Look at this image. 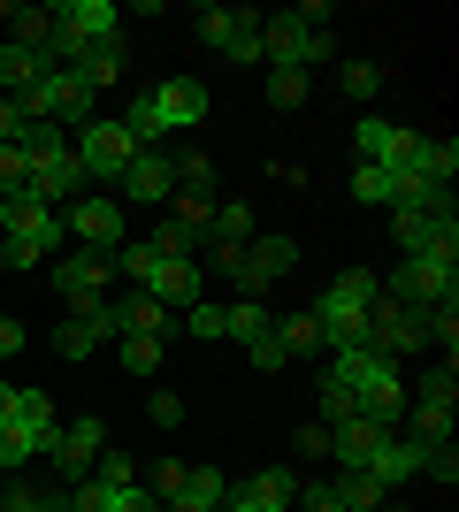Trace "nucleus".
<instances>
[{"label":"nucleus","mask_w":459,"mask_h":512,"mask_svg":"<svg viewBox=\"0 0 459 512\" xmlns=\"http://www.w3.org/2000/svg\"><path fill=\"white\" fill-rule=\"evenodd\" d=\"M329 383L352 398V413H368V421H383V428L406 413L398 360H383V352H368V344H352V352H329Z\"/></svg>","instance_id":"1"},{"label":"nucleus","mask_w":459,"mask_h":512,"mask_svg":"<svg viewBox=\"0 0 459 512\" xmlns=\"http://www.w3.org/2000/svg\"><path fill=\"white\" fill-rule=\"evenodd\" d=\"M375 299H383V276H375V268H345V276L329 283V291L306 306V314H314V329H322L329 352H352V344H368Z\"/></svg>","instance_id":"2"},{"label":"nucleus","mask_w":459,"mask_h":512,"mask_svg":"<svg viewBox=\"0 0 459 512\" xmlns=\"http://www.w3.org/2000/svg\"><path fill=\"white\" fill-rule=\"evenodd\" d=\"M261 62L268 69H314L329 62V8H284V16H261Z\"/></svg>","instance_id":"3"},{"label":"nucleus","mask_w":459,"mask_h":512,"mask_svg":"<svg viewBox=\"0 0 459 512\" xmlns=\"http://www.w3.org/2000/svg\"><path fill=\"white\" fill-rule=\"evenodd\" d=\"M199 115H207V85H199V77H169V85H153V92L131 100L123 130H131L138 146H161L176 130H199Z\"/></svg>","instance_id":"4"},{"label":"nucleus","mask_w":459,"mask_h":512,"mask_svg":"<svg viewBox=\"0 0 459 512\" xmlns=\"http://www.w3.org/2000/svg\"><path fill=\"white\" fill-rule=\"evenodd\" d=\"M69 153H77V169H85V184H123V169L138 161V138L123 130V115H92L77 138H69Z\"/></svg>","instance_id":"5"},{"label":"nucleus","mask_w":459,"mask_h":512,"mask_svg":"<svg viewBox=\"0 0 459 512\" xmlns=\"http://www.w3.org/2000/svg\"><path fill=\"white\" fill-rule=\"evenodd\" d=\"M383 299H406L421 314H437V306H459V260H429V253H406L383 283Z\"/></svg>","instance_id":"6"},{"label":"nucleus","mask_w":459,"mask_h":512,"mask_svg":"<svg viewBox=\"0 0 459 512\" xmlns=\"http://www.w3.org/2000/svg\"><path fill=\"white\" fill-rule=\"evenodd\" d=\"M406 406H414V436H421V444H452V406H459L452 360H444L437 375H421V383L406 390Z\"/></svg>","instance_id":"7"},{"label":"nucleus","mask_w":459,"mask_h":512,"mask_svg":"<svg viewBox=\"0 0 459 512\" xmlns=\"http://www.w3.org/2000/svg\"><path fill=\"white\" fill-rule=\"evenodd\" d=\"M429 344V314L406 299H375L368 314V352H383V360H406V352H421Z\"/></svg>","instance_id":"8"},{"label":"nucleus","mask_w":459,"mask_h":512,"mask_svg":"<svg viewBox=\"0 0 459 512\" xmlns=\"http://www.w3.org/2000/svg\"><path fill=\"white\" fill-rule=\"evenodd\" d=\"M62 230L77 237V245H92V253H115V245H123V199L77 192V199L62 207Z\"/></svg>","instance_id":"9"},{"label":"nucleus","mask_w":459,"mask_h":512,"mask_svg":"<svg viewBox=\"0 0 459 512\" xmlns=\"http://www.w3.org/2000/svg\"><path fill=\"white\" fill-rule=\"evenodd\" d=\"M199 39L222 62H261V8H199Z\"/></svg>","instance_id":"10"},{"label":"nucleus","mask_w":459,"mask_h":512,"mask_svg":"<svg viewBox=\"0 0 459 512\" xmlns=\"http://www.w3.org/2000/svg\"><path fill=\"white\" fill-rule=\"evenodd\" d=\"M352 153H360V161H375V169H414L421 130L383 123V115H360V123H352Z\"/></svg>","instance_id":"11"},{"label":"nucleus","mask_w":459,"mask_h":512,"mask_svg":"<svg viewBox=\"0 0 459 512\" xmlns=\"http://www.w3.org/2000/svg\"><path fill=\"white\" fill-rule=\"evenodd\" d=\"M291 268H299V237L291 230H253L245 237V268H238L245 291H268V283H284Z\"/></svg>","instance_id":"12"},{"label":"nucleus","mask_w":459,"mask_h":512,"mask_svg":"<svg viewBox=\"0 0 459 512\" xmlns=\"http://www.w3.org/2000/svg\"><path fill=\"white\" fill-rule=\"evenodd\" d=\"M54 31L69 39V54H85V46H100V39H123V8H115V0H62V8H54Z\"/></svg>","instance_id":"13"},{"label":"nucleus","mask_w":459,"mask_h":512,"mask_svg":"<svg viewBox=\"0 0 459 512\" xmlns=\"http://www.w3.org/2000/svg\"><path fill=\"white\" fill-rule=\"evenodd\" d=\"M291 505H299V474L291 467H261L245 482H230V497H222V512H291Z\"/></svg>","instance_id":"14"},{"label":"nucleus","mask_w":459,"mask_h":512,"mask_svg":"<svg viewBox=\"0 0 459 512\" xmlns=\"http://www.w3.org/2000/svg\"><path fill=\"white\" fill-rule=\"evenodd\" d=\"M115 192H123V207H169V199H176L169 153H161V146H138V161L123 169V184H115Z\"/></svg>","instance_id":"15"},{"label":"nucleus","mask_w":459,"mask_h":512,"mask_svg":"<svg viewBox=\"0 0 459 512\" xmlns=\"http://www.w3.org/2000/svg\"><path fill=\"white\" fill-rule=\"evenodd\" d=\"M108 276H115V253H92V245H69V253L54 260V291H62L69 306H77V299H100Z\"/></svg>","instance_id":"16"},{"label":"nucleus","mask_w":459,"mask_h":512,"mask_svg":"<svg viewBox=\"0 0 459 512\" xmlns=\"http://www.w3.org/2000/svg\"><path fill=\"white\" fill-rule=\"evenodd\" d=\"M100 451H108L100 413H77V421H62V436H54V451H46V459H54V474H62V482H77V474H85Z\"/></svg>","instance_id":"17"},{"label":"nucleus","mask_w":459,"mask_h":512,"mask_svg":"<svg viewBox=\"0 0 459 512\" xmlns=\"http://www.w3.org/2000/svg\"><path fill=\"white\" fill-rule=\"evenodd\" d=\"M398 253H429V260H459V214H398Z\"/></svg>","instance_id":"18"},{"label":"nucleus","mask_w":459,"mask_h":512,"mask_svg":"<svg viewBox=\"0 0 459 512\" xmlns=\"http://www.w3.org/2000/svg\"><path fill=\"white\" fill-rule=\"evenodd\" d=\"M138 291H146V299H161L169 314H184V306L199 299V260H161V253H153V268L138 276Z\"/></svg>","instance_id":"19"},{"label":"nucleus","mask_w":459,"mask_h":512,"mask_svg":"<svg viewBox=\"0 0 459 512\" xmlns=\"http://www.w3.org/2000/svg\"><path fill=\"white\" fill-rule=\"evenodd\" d=\"M421 459H429V444L421 436H383L368 459V474L383 482V490H406V482H421Z\"/></svg>","instance_id":"20"},{"label":"nucleus","mask_w":459,"mask_h":512,"mask_svg":"<svg viewBox=\"0 0 459 512\" xmlns=\"http://www.w3.org/2000/svg\"><path fill=\"white\" fill-rule=\"evenodd\" d=\"M383 436H391L383 421H368V413H352V421H337V428H329V459H337V467H368Z\"/></svg>","instance_id":"21"},{"label":"nucleus","mask_w":459,"mask_h":512,"mask_svg":"<svg viewBox=\"0 0 459 512\" xmlns=\"http://www.w3.org/2000/svg\"><path fill=\"white\" fill-rule=\"evenodd\" d=\"M222 497H230V474H222V467H192V474H184V490L161 497V512H222Z\"/></svg>","instance_id":"22"},{"label":"nucleus","mask_w":459,"mask_h":512,"mask_svg":"<svg viewBox=\"0 0 459 512\" xmlns=\"http://www.w3.org/2000/svg\"><path fill=\"white\" fill-rule=\"evenodd\" d=\"M69 69H77L92 92H100V85H123V69H131V46H123V39H100V46H85V54H77Z\"/></svg>","instance_id":"23"},{"label":"nucleus","mask_w":459,"mask_h":512,"mask_svg":"<svg viewBox=\"0 0 459 512\" xmlns=\"http://www.w3.org/2000/svg\"><path fill=\"white\" fill-rule=\"evenodd\" d=\"M69 245V230L54 222V230H16V237H0V260L8 268H39V260H54Z\"/></svg>","instance_id":"24"},{"label":"nucleus","mask_w":459,"mask_h":512,"mask_svg":"<svg viewBox=\"0 0 459 512\" xmlns=\"http://www.w3.org/2000/svg\"><path fill=\"white\" fill-rule=\"evenodd\" d=\"M115 321H123V337H161V344H169V306L146 299V291L115 299Z\"/></svg>","instance_id":"25"},{"label":"nucleus","mask_w":459,"mask_h":512,"mask_svg":"<svg viewBox=\"0 0 459 512\" xmlns=\"http://www.w3.org/2000/svg\"><path fill=\"white\" fill-rule=\"evenodd\" d=\"M329 497H337V505H345V512H375V505H391V490H383V482H375L368 467H337V482H329Z\"/></svg>","instance_id":"26"},{"label":"nucleus","mask_w":459,"mask_h":512,"mask_svg":"<svg viewBox=\"0 0 459 512\" xmlns=\"http://www.w3.org/2000/svg\"><path fill=\"white\" fill-rule=\"evenodd\" d=\"M54 222H62V207H46L39 192L0 199V237H16V230H54Z\"/></svg>","instance_id":"27"},{"label":"nucleus","mask_w":459,"mask_h":512,"mask_svg":"<svg viewBox=\"0 0 459 512\" xmlns=\"http://www.w3.org/2000/svg\"><path fill=\"white\" fill-rule=\"evenodd\" d=\"M39 77H46V62L31 54V46H16V39L0 46V100H16V92H31Z\"/></svg>","instance_id":"28"},{"label":"nucleus","mask_w":459,"mask_h":512,"mask_svg":"<svg viewBox=\"0 0 459 512\" xmlns=\"http://www.w3.org/2000/svg\"><path fill=\"white\" fill-rule=\"evenodd\" d=\"M268 329H276V314H268L261 299H238V306H222V337H238L245 352H253V344H261Z\"/></svg>","instance_id":"29"},{"label":"nucleus","mask_w":459,"mask_h":512,"mask_svg":"<svg viewBox=\"0 0 459 512\" xmlns=\"http://www.w3.org/2000/svg\"><path fill=\"white\" fill-rule=\"evenodd\" d=\"M414 176H421V184H437V192H452V176H459V146H452V138H421Z\"/></svg>","instance_id":"30"},{"label":"nucleus","mask_w":459,"mask_h":512,"mask_svg":"<svg viewBox=\"0 0 459 512\" xmlns=\"http://www.w3.org/2000/svg\"><path fill=\"white\" fill-rule=\"evenodd\" d=\"M161 352H169L161 337H115V360H123V375H131V383L161 375Z\"/></svg>","instance_id":"31"},{"label":"nucleus","mask_w":459,"mask_h":512,"mask_svg":"<svg viewBox=\"0 0 459 512\" xmlns=\"http://www.w3.org/2000/svg\"><path fill=\"white\" fill-rule=\"evenodd\" d=\"M169 169H176V192L184 199H215V161L207 153H169Z\"/></svg>","instance_id":"32"},{"label":"nucleus","mask_w":459,"mask_h":512,"mask_svg":"<svg viewBox=\"0 0 459 512\" xmlns=\"http://www.w3.org/2000/svg\"><path fill=\"white\" fill-rule=\"evenodd\" d=\"M0 512H69V490H31V482H0Z\"/></svg>","instance_id":"33"},{"label":"nucleus","mask_w":459,"mask_h":512,"mask_svg":"<svg viewBox=\"0 0 459 512\" xmlns=\"http://www.w3.org/2000/svg\"><path fill=\"white\" fill-rule=\"evenodd\" d=\"M391 192H398V169H375V161L352 169V199H360V207H391Z\"/></svg>","instance_id":"34"},{"label":"nucleus","mask_w":459,"mask_h":512,"mask_svg":"<svg viewBox=\"0 0 459 512\" xmlns=\"http://www.w3.org/2000/svg\"><path fill=\"white\" fill-rule=\"evenodd\" d=\"M207 230H215L222 245H245L261 222H253V207H245V199H215V222H207Z\"/></svg>","instance_id":"35"},{"label":"nucleus","mask_w":459,"mask_h":512,"mask_svg":"<svg viewBox=\"0 0 459 512\" xmlns=\"http://www.w3.org/2000/svg\"><path fill=\"white\" fill-rule=\"evenodd\" d=\"M276 344H284L291 360H306V352H322V329H314V314H291V321H276Z\"/></svg>","instance_id":"36"},{"label":"nucleus","mask_w":459,"mask_h":512,"mask_svg":"<svg viewBox=\"0 0 459 512\" xmlns=\"http://www.w3.org/2000/svg\"><path fill=\"white\" fill-rule=\"evenodd\" d=\"M8 23H16V46H31V54L54 39V8H8Z\"/></svg>","instance_id":"37"},{"label":"nucleus","mask_w":459,"mask_h":512,"mask_svg":"<svg viewBox=\"0 0 459 512\" xmlns=\"http://www.w3.org/2000/svg\"><path fill=\"white\" fill-rule=\"evenodd\" d=\"M306 92H314L306 69H268V107H306Z\"/></svg>","instance_id":"38"},{"label":"nucleus","mask_w":459,"mask_h":512,"mask_svg":"<svg viewBox=\"0 0 459 512\" xmlns=\"http://www.w3.org/2000/svg\"><path fill=\"white\" fill-rule=\"evenodd\" d=\"M146 245H153L161 260H199V230H184V222H161Z\"/></svg>","instance_id":"39"},{"label":"nucleus","mask_w":459,"mask_h":512,"mask_svg":"<svg viewBox=\"0 0 459 512\" xmlns=\"http://www.w3.org/2000/svg\"><path fill=\"white\" fill-rule=\"evenodd\" d=\"M85 482H100V490H131V482H138L131 451H100V459H92V474H85Z\"/></svg>","instance_id":"40"},{"label":"nucleus","mask_w":459,"mask_h":512,"mask_svg":"<svg viewBox=\"0 0 459 512\" xmlns=\"http://www.w3.org/2000/svg\"><path fill=\"white\" fill-rule=\"evenodd\" d=\"M337 85H345V92H352V100L368 107V100H375V92H383V69H375V62H345V77H337Z\"/></svg>","instance_id":"41"},{"label":"nucleus","mask_w":459,"mask_h":512,"mask_svg":"<svg viewBox=\"0 0 459 512\" xmlns=\"http://www.w3.org/2000/svg\"><path fill=\"white\" fill-rule=\"evenodd\" d=\"M184 329H192L199 344H215L222 337V306L215 299H192V306H184Z\"/></svg>","instance_id":"42"},{"label":"nucleus","mask_w":459,"mask_h":512,"mask_svg":"<svg viewBox=\"0 0 459 512\" xmlns=\"http://www.w3.org/2000/svg\"><path fill=\"white\" fill-rule=\"evenodd\" d=\"M16 192H31V161L16 146H0V199H16Z\"/></svg>","instance_id":"43"},{"label":"nucleus","mask_w":459,"mask_h":512,"mask_svg":"<svg viewBox=\"0 0 459 512\" xmlns=\"http://www.w3.org/2000/svg\"><path fill=\"white\" fill-rule=\"evenodd\" d=\"M146 268H153V245H146V237H123V245H115V276H146Z\"/></svg>","instance_id":"44"},{"label":"nucleus","mask_w":459,"mask_h":512,"mask_svg":"<svg viewBox=\"0 0 459 512\" xmlns=\"http://www.w3.org/2000/svg\"><path fill=\"white\" fill-rule=\"evenodd\" d=\"M184 474H192L184 459H161V467H153V482H146V497H153V505H161V497H176V490H184Z\"/></svg>","instance_id":"45"},{"label":"nucleus","mask_w":459,"mask_h":512,"mask_svg":"<svg viewBox=\"0 0 459 512\" xmlns=\"http://www.w3.org/2000/svg\"><path fill=\"white\" fill-rule=\"evenodd\" d=\"M253 367H261V375H284V367H291V352L276 344V329H268V337L253 344Z\"/></svg>","instance_id":"46"},{"label":"nucleus","mask_w":459,"mask_h":512,"mask_svg":"<svg viewBox=\"0 0 459 512\" xmlns=\"http://www.w3.org/2000/svg\"><path fill=\"white\" fill-rule=\"evenodd\" d=\"M421 474H429V482H452V474H459V451H452V444H429V459H421Z\"/></svg>","instance_id":"47"},{"label":"nucleus","mask_w":459,"mask_h":512,"mask_svg":"<svg viewBox=\"0 0 459 512\" xmlns=\"http://www.w3.org/2000/svg\"><path fill=\"white\" fill-rule=\"evenodd\" d=\"M207 268H222V276L238 283V268H245V245H222V237H215V245H207Z\"/></svg>","instance_id":"48"},{"label":"nucleus","mask_w":459,"mask_h":512,"mask_svg":"<svg viewBox=\"0 0 459 512\" xmlns=\"http://www.w3.org/2000/svg\"><path fill=\"white\" fill-rule=\"evenodd\" d=\"M146 413H153L161 428H176V421H184V398H176V390H153V398H146Z\"/></svg>","instance_id":"49"},{"label":"nucleus","mask_w":459,"mask_h":512,"mask_svg":"<svg viewBox=\"0 0 459 512\" xmlns=\"http://www.w3.org/2000/svg\"><path fill=\"white\" fill-rule=\"evenodd\" d=\"M299 451H306V459H329V428L306 421V428H299Z\"/></svg>","instance_id":"50"},{"label":"nucleus","mask_w":459,"mask_h":512,"mask_svg":"<svg viewBox=\"0 0 459 512\" xmlns=\"http://www.w3.org/2000/svg\"><path fill=\"white\" fill-rule=\"evenodd\" d=\"M23 352V321H0V360H16Z\"/></svg>","instance_id":"51"},{"label":"nucleus","mask_w":459,"mask_h":512,"mask_svg":"<svg viewBox=\"0 0 459 512\" xmlns=\"http://www.w3.org/2000/svg\"><path fill=\"white\" fill-rule=\"evenodd\" d=\"M375 512H391V505H375Z\"/></svg>","instance_id":"52"}]
</instances>
